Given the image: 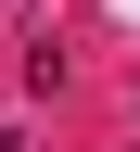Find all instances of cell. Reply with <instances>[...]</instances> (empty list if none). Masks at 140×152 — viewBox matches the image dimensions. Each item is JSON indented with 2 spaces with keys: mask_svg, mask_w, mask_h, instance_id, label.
I'll return each instance as SVG.
<instances>
[{
  "mask_svg": "<svg viewBox=\"0 0 140 152\" xmlns=\"http://www.w3.org/2000/svg\"><path fill=\"white\" fill-rule=\"evenodd\" d=\"M0 152H26V127H0Z\"/></svg>",
  "mask_w": 140,
  "mask_h": 152,
  "instance_id": "cell-1",
  "label": "cell"
}]
</instances>
